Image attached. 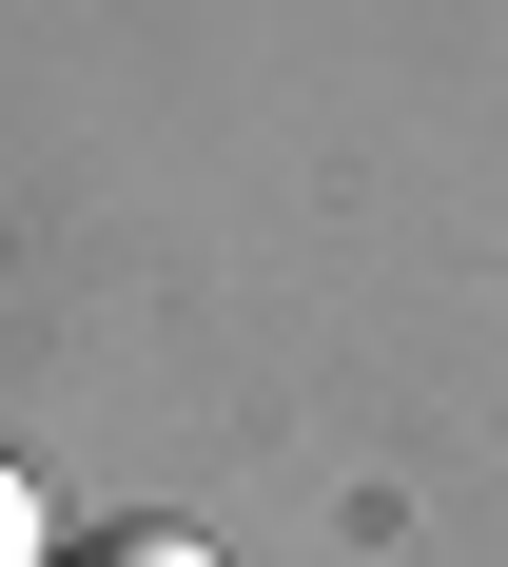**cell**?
I'll return each instance as SVG.
<instances>
[{"label":"cell","instance_id":"1","mask_svg":"<svg viewBox=\"0 0 508 567\" xmlns=\"http://www.w3.org/2000/svg\"><path fill=\"white\" fill-rule=\"evenodd\" d=\"M0 567H59V528H40V470L0 451Z\"/></svg>","mask_w":508,"mask_h":567},{"label":"cell","instance_id":"2","mask_svg":"<svg viewBox=\"0 0 508 567\" xmlns=\"http://www.w3.org/2000/svg\"><path fill=\"white\" fill-rule=\"evenodd\" d=\"M59 567H216L196 528H99V548H59Z\"/></svg>","mask_w":508,"mask_h":567}]
</instances>
